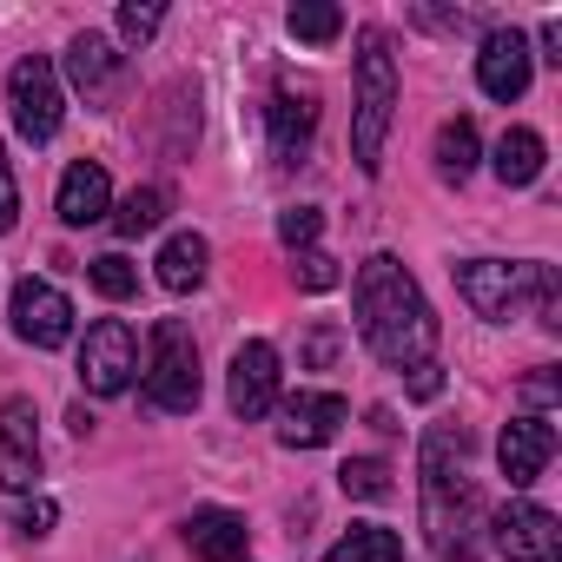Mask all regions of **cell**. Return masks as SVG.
<instances>
[{"label":"cell","mask_w":562,"mask_h":562,"mask_svg":"<svg viewBox=\"0 0 562 562\" xmlns=\"http://www.w3.org/2000/svg\"><path fill=\"white\" fill-rule=\"evenodd\" d=\"M358 338L371 345V358H384L397 371H417L437 351L430 299L417 292V278L391 251H378V258L358 265Z\"/></svg>","instance_id":"cell-1"},{"label":"cell","mask_w":562,"mask_h":562,"mask_svg":"<svg viewBox=\"0 0 562 562\" xmlns=\"http://www.w3.org/2000/svg\"><path fill=\"white\" fill-rule=\"evenodd\" d=\"M463 430H430L424 437V536L443 562H476V483L463 476Z\"/></svg>","instance_id":"cell-2"},{"label":"cell","mask_w":562,"mask_h":562,"mask_svg":"<svg viewBox=\"0 0 562 562\" xmlns=\"http://www.w3.org/2000/svg\"><path fill=\"white\" fill-rule=\"evenodd\" d=\"M397 113V60H391V34L364 27L358 34V113H351V159L364 172L384 166V133Z\"/></svg>","instance_id":"cell-3"},{"label":"cell","mask_w":562,"mask_h":562,"mask_svg":"<svg viewBox=\"0 0 562 562\" xmlns=\"http://www.w3.org/2000/svg\"><path fill=\"white\" fill-rule=\"evenodd\" d=\"M146 397L153 411H199V345L179 318H159L146 338Z\"/></svg>","instance_id":"cell-4"},{"label":"cell","mask_w":562,"mask_h":562,"mask_svg":"<svg viewBox=\"0 0 562 562\" xmlns=\"http://www.w3.org/2000/svg\"><path fill=\"white\" fill-rule=\"evenodd\" d=\"M457 292H463V305H470L476 318L503 325V318H516V312H522V299L536 292V265L470 258V265H457Z\"/></svg>","instance_id":"cell-5"},{"label":"cell","mask_w":562,"mask_h":562,"mask_svg":"<svg viewBox=\"0 0 562 562\" xmlns=\"http://www.w3.org/2000/svg\"><path fill=\"white\" fill-rule=\"evenodd\" d=\"M8 106H14V126H21V139H34V146H47L54 133H60V113H67V100H60V74H54V60H41V54H27L14 74H8Z\"/></svg>","instance_id":"cell-6"},{"label":"cell","mask_w":562,"mask_h":562,"mask_svg":"<svg viewBox=\"0 0 562 562\" xmlns=\"http://www.w3.org/2000/svg\"><path fill=\"white\" fill-rule=\"evenodd\" d=\"M133 371H139V338H133V325H126V318H100V325L87 331V345H80V384H87L93 397H120V391L133 384Z\"/></svg>","instance_id":"cell-7"},{"label":"cell","mask_w":562,"mask_h":562,"mask_svg":"<svg viewBox=\"0 0 562 562\" xmlns=\"http://www.w3.org/2000/svg\"><path fill=\"white\" fill-rule=\"evenodd\" d=\"M14 331L34 345V351H60L74 338V299L47 278H21L14 285Z\"/></svg>","instance_id":"cell-8"},{"label":"cell","mask_w":562,"mask_h":562,"mask_svg":"<svg viewBox=\"0 0 562 562\" xmlns=\"http://www.w3.org/2000/svg\"><path fill=\"white\" fill-rule=\"evenodd\" d=\"M34 397L0 404V490H34L41 483V430Z\"/></svg>","instance_id":"cell-9"},{"label":"cell","mask_w":562,"mask_h":562,"mask_svg":"<svg viewBox=\"0 0 562 562\" xmlns=\"http://www.w3.org/2000/svg\"><path fill=\"white\" fill-rule=\"evenodd\" d=\"M490 529H496V549L509 562H562V522L542 503H509Z\"/></svg>","instance_id":"cell-10"},{"label":"cell","mask_w":562,"mask_h":562,"mask_svg":"<svg viewBox=\"0 0 562 562\" xmlns=\"http://www.w3.org/2000/svg\"><path fill=\"white\" fill-rule=\"evenodd\" d=\"M265 126H271V159L278 166H305L312 133H318V93L312 87H278Z\"/></svg>","instance_id":"cell-11"},{"label":"cell","mask_w":562,"mask_h":562,"mask_svg":"<svg viewBox=\"0 0 562 562\" xmlns=\"http://www.w3.org/2000/svg\"><path fill=\"white\" fill-rule=\"evenodd\" d=\"M345 417H351V404L338 391H299L285 411H278V443L285 450H325Z\"/></svg>","instance_id":"cell-12"},{"label":"cell","mask_w":562,"mask_h":562,"mask_svg":"<svg viewBox=\"0 0 562 562\" xmlns=\"http://www.w3.org/2000/svg\"><path fill=\"white\" fill-rule=\"evenodd\" d=\"M225 397H232V411H238L245 424L278 404V351H271L265 338H245V345L232 351V384H225Z\"/></svg>","instance_id":"cell-13"},{"label":"cell","mask_w":562,"mask_h":562,"mask_svg":"<svg viewBox=\"0 0 562 562\" xmlns=\"http://www.w3.org/2000/svg\"><path fill=\"white\" fill-rule=\"evenodd\" d=\"M555 457V424L549 417H509L503 437H496V463L509 476V490H529Z\"/></svg>","instance_id":"cell-14"},{"label":"cell","mask_w":562,"mask_h":562,"mask_svg":"<svg viewBox=\"0 0 562 562\" xmlns=\"http://www.w3.org/2000/svg\"><path fill=\"white\" fill-rule=\"evenodd\" d=\"M529 41L509 27V34H490L483 41V54H476V87L490 93V100H522L529 93Z\"/></svg>","instance_id":"cell-15"},{"label":"cell","mask_w":562,"mask_h":562,"mask_svg":"<svg viewBox=\"0 0 562 562\" xmlns=\"http://www.w3.org/2000/svg\"><path fill=\"white\" fill-rule=\"evenodd\" d=\"M54 212H60V225H100V218L113 212V179H106V166H100V159H74V166L60 172Z\"/></svg>","instance_id":"cell-16"},{"label":"cell","mask_w":562,"mask_h":562,"mask_svg":"<svg viewBox=\"0 0 562 562\" xmlns=\"http://www.w3.org/2000/svg\"><path fill=\"white\" fill-rule=\"evenodd\" d=\"M186 549L205 555V562H245L251 529H245V516H232V509H192V516H186Z\"/></svg>","instance_id":"cell-17"},{"label":"cell","mask_w":562,"mask_h":562,"mask_svg":"<svg viewBox=\"0 0 562 562\" xmlns=\"http://www.w3.org/2000/svg\"><path fill=\"white\" fill-rule=\"evenodd\" d=\"M205 265H212V245H205L199 232H172V238L159 245V258H153V271H159L166 292H192L199 278H205Z\"/></svg>","instance_id":"cell-18"},{"label":"cell","mask_w":562,"mask_h":562,"mask_svg":"<svg viewBox=\"0 0 562 562\" xmlns=\"http://www.w3.org/2000/svg\"><path fill=\"white\" fill-rule=\"evenodd\" d=\"M67 74H74L80 93H106L113 74H120L113 41H106V34H74V41H67Z\"/></svg>","instance_id":"cell-19"},{"label":"cell","mask_w":562,"mask_h":562,"mask_svg":"<svg viewBox=\"0 0 562 562\" xmlns=\"http://www.w3.org/2000/svg\"><path fill=\"white\" fill-rule=\"evenodd\" d=\"M318 562H404V536L384 529V522H358V529H345Z\"/></svg>","instance_id":"cell-20"},{"label":"cell","mask_w":562,"mask_h":562,"mask_svg":"<svg viewBox=\"0 0 562 562\" xmlns=\"http://www.w3.org/2000/svg\"><path fill=\"white\" fill-rule=\"evenodd\" d=\"M490 166H496L503 186H529V179L542 172V133H536V126H509V133L496 139V159H490Z\"/></svg>","instance_id":"cell-21"},{"label":"cell","mask_w":562,"mask_h":562,"mask_svg":"<svg viewBox=\"0 0 562 562\" xmlns=\"http://www.w3.org/2000/svg\"><path fill=\"white\" fill-rule=\"evenodd\" d=\"M470 172H476V126L470 120H443L437 126V179L463 186Z\"/></svg>","instance_id":"cell-22"},{"label":"cell","mask_w":562,"mask_h":562,"mask_svg":"<svg viewBox=\"0 0 562 562\" xmlns=\"http://www.w3.org/2000/svg\"><path fill=\"white\" fill-rule=\"evenodd\" d=\"M172 212V192L166 186H133L126 199H120V212H113V232L120 238H139V232H159V218Z\"/></svg>","instance_id":"cell-23"},{"label":"cell","mask_w":562,"mask_h":562,"mask_svg":"<svg viewBox=\"0 0 562 562\" xmlns=\"http://www.w3.org/2000/svg\"><path fill=\"white\" fill-rule=\"evenodd\" d=\"M285 27H292L299 41H312V47H331V41L345 34V14L331 8V0H299V8L285 14Z\"/></svg>","instance_id":"cell-24"},{"label":"cell","mask_w":562,"mask_h":562,"mask_svg":"<svg viewBox=\"0 0 562 562\" xmlns=\"http://www.w3.org/2000/svg\"><path fill=\"white\" fill-rule=\"evenodd\" d=\"M338 483H345V496L378 503V496H391V463H384V457H351V463L338 470Z\"/></svg>","instance_id":"cell-25"},{"label":"cell","mask_w":562,"mask_h":562,"mask_svg":"<svg viewBox=\"0 0 562 562\" xmlns=\"http://www.w3.org/2000/svg\"><path fill=\"white\" fill-rule=\"evenodd\" d=\"M87 278H93V292H100V299H133V292H139V265H133V258H120V251L93 258V265H87Z\"/></svg>","instance_id":"cell-26"},{"label":"cell","mask_w":562,"mask_h":562,"mask_svg":"<svg viewBox=\"0 0 562 562\" xmlns=\"http://www.w3.org/2000/svg\"><path fill=\"white\" fill-rule=\"evenodd\" d=\"M318 232H325V212H318V205H292L285 218H278V238H285L292 251H312Z\"/></svg>","instance_id":"cell-27"},{"label":"cell","mask_w":562,"mask_h":562,"mask_svg":"<svg viewBox=\"0 0 562 562\" xmlns=\"http://www.w3.org/2000/svg\"><path fill=\"white\" fill-rule=\"evenodd\" d=\"M159 21H166L159 0H126V8H120V34H126V41H153Z\"/></svg>","instance_id":"cell-28"},{"label":"cell","mask_w":562,"mask_h":562,"mask_svg":"<svg viewBox=\"0 0 562 562\" xmlns=\"http://www.w3.org/2000/svg\"><path fill=\"white\" fill-rule=\"evenodd\" d=\"M299 285L305 292H331L338 285V258L331 251H299Z\"/></svg>","instance_id":"cell-29"},{"label":"cell","mask_w":562,"mask_h":562,"mask_svg":"<svg viewBox=\"0 0 562 562\" xmlns=\"http://www.w3.org/2000/svg\"><path fill=\"white\" fill-rule=\"evenodd\" d=\"M555 397H562V378H555V371L542 364V371H536V378L522 384V404H529V417H549V404H555Z\"/></svg>","instance_id":"cell-30"},{"label":"cell","mask_w":562,"mask_h":562,"mask_svg":"<svg viewBox=\"0 0 562 562\" xmlns=\"http://www.w3.org/2000/svg\"><path fill=\"white\" fill-rule=\"evenodd\" d=\"M536 312H542L549 331H562V292H555V271L549 265H536Z\"/></svg>","instance_id":"cell-31"},{"label":"cell","mask_w":562,"mask_h":562,"mask_svg":"<svg viewBox=\"0 0 562 562\" xmlns=\"http://www.w3.org/2000/svg\"><path fill=\"white\" fill-rule=\"evenodd\" d=\"M14 218H21V186H14L8 146H0V232H14Z\"/></svg>","instance_id":"cell-32"},{"label":"cell","mask_w":562,"mask_h":562,"mask_svg":"<svg viewBox=\"0 0 562 562\" xmlns=\"http://www.w3.org/2000/svg\"><path fill=\"white\" fill-rule=\"evenodd\" d=\"M54 522H60V509H54V496H34V503H27V509L14 516V529H21V536H47Z\"/></svg>","instance_id":"cell-33"},{"label":"cell","mask_w":562,"mask_h":562,"mask_svg":"<svg viewBox=\"0 0 562 562\" xmlns=\"http://www.w3.org/2000/svg\"><path fill=\"white\" fill-rule=\"evenodd\" d=\"M437 391H443V371H437V358H430V364L411 371V397H437Z\"/></svg>","instance_id":"cell-34"},{"label":"cell","mask_w":562,"mask_h":562,"mask_svg":"<svg viewBox=\"0 0 562 562\" xmlns=\"http://www.w3.org/2000/svg\"><path fill=\"white\" fill-rule=\"evenodd\" d=\"M542 47H549V60L562 67V21H542Z\"/></svg>","instance_id":"cell-35"}]
</instances>
